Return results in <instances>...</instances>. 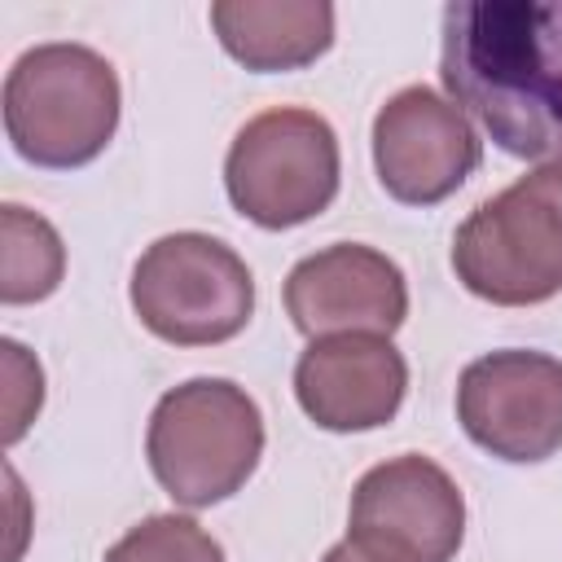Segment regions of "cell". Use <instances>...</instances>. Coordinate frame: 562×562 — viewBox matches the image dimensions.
Wrapping results in <instances>:
<instances>
[{"label":"cell","instance_id":"obj_1","mask_svg":"<svg viewBox=\"0 0 562 562\" xmlns=\"http://www.w3.org/2000/svg\"><path fill=\"white\" fill-rule=\"evenodd\" d=\"M439 79L492 145L527 162H562V0L448 4Z\"/></svg>","mask_w":562,"mask_h":562},{"label":"cell","instance_id":"obj_2","mask_svg":"<svg viewBox=\"0 0 562 562\" xmlns=\"http://www.w3.org/2000/svg\"><path fill=\"white\" fill-rule=\"evenodd\" d=\"M119 114V75L88 44H35L4 75V136L31 167H88L114 140Z\"/></svg>","mask_w":562,"mask_h":562},{"label":"cell","instance_id":"obj_3","mask_svg":"<svg viewBox=\"0 0 562 562\" xmlns=\"http://www.w3.org/2000/svg\"><path fill=\"white\" fill-rule=\"evenodd\" d=\"M263 457V413L228 378L171 386L145 430V461L158 487L184 509H211L246 487Z\"/></svg>","mask_w":562,"mask_h":562},{"label":"cell","instance_id":"obj_4","mask_svg":"<svg viewBox=\"0 0 562 562\" xmlns=\"http://www.w3.org/2000/svg\"><path fill=\"white\" fill-rule=\"evenodd\" d=\"M452 272L496 307H536L562 294V162H540L479 202L452 233Z\"/></svg>","mask_w":562,"mask_h":562},{"label":"cell","instance_id":"obj_5","mask_svg":"<svg viewBox=\"0 0 562 562\" xmlns=\"http://www.w3.org/2000/svg\"><path fill=\"white\" fill-rule=\"evenodd\" d=\"M342 184L338 132L307 105H272L246 119L224 154L233 211L268 233L299 228L329 211Z\"/></svg>","mask_w":562,"mask_h":562},{"label":"cell","instance_id":"obj_6","mask_svg":"<svg viewBox=\"0 0 562 562\" xmlns=\"http://www.w3.org/2000/svg\"><path fill=\"white\" fill-rule=\"evenodd\" d=\"M127 299L136 321L171 347H220L255 316L246 259L211 233H167L132 268Z\"/></svg>","mask_w":562,"mask_h":562},{"label":"cell","instance_id":"obj_7","mask_svg":"<svg viewBox=\"0 0 562 562\" xmlns=\"http://www.w3.org/2000/svg\"><path fill=\"white\" fill-rule=\"evenodd\" d=\"M347 540L378 562H452L465 540V496L422 452L378 461L351 492Z\"/></svg>","mask_w":562,"mask_h":562},{"label":"cell","instance_id":"obj_8","mask_svg":"<svg viewBox=\"0 0 562 562\" xmlns=\"http://www.w3.org/2000/svg\"><path fill=\"white\" fill-rule=\"evenodd\" d=\"M457 422L496 461H549L562 452V360L527 347L470 360L457 378Z\"/></svg>","mask_w":562,"mask_h":562},{"label":"cell","instance_id":"obj_9","mask_svg":"<svg viewBox=\"0 0 562 562\" xmlns=\"http://www.w3.org/2000/svg\"><path fill=\"white\" fill-rule=\"evenodd\" d=\"M479 162L483 140L474 123L426 83L400 88L373 114V171L404 206H435L452 198Z\"/></svg>","mask_w":562,"mask_h":562},{"label":"cell","instance_id":"obj_10","mask_svg":"<svg viewBox=\"0 0 562 562\" xmlns=\"http://www.w3.org/2000/svg\"><path fill=\"white\" fill-rule=\"evenodd\" d=\"M285 316L303 338L382 334L408 321V281L400 263L360 241H334L299 259L285 277Z\"/></svg>","mask_w":562,"mask_h":562},{"label":"cell","instance_id":"obj_11","mask_svg":"<svg viewBox=\"0 0 562 562\" xmlns=\"http://www.w3.org/2000/svg\"><path fill=\"white\" fill-rule=\"evenodd\" d=\"M408 395V360L382 334H334L307 342L294 364L299 408L329 435L386 426Z\"/></svg>","mask_w":562,"mask_h":562},{"label":"cell","instance_id":"obj_12","mask_svg":"<svg viewBox=\"0 0 562 562\" xmlns=\"http://www.w3.org/2000/svg\"><path fill=\"white\" fill-rule=\"evenodd\" d=\"M211 31L220 48L255 70H303L334 44V4L321 0H215Z\"/></svg>","mask_w":562,"mask_h":562},{"label":"cell","instance_id":"obj_13","mask_svg":"<svg viewBox=\"0 0 562 562\" xmlns=\"http://www.w3.org/2000/svg\"><path fill=\"white\" fill-rule=\"evenodd\" d=\"M4 215V263H0V299L9 303V307H18V303H40V299H48L57 285H61V277H66V246H61V237H57V228L44 220V215H35V211H26V206H18V202H4L0 206Z\"/></svg>","mask_w":562,"mask_h":562},{"label":"cell","instance_id":"obj_14","mask_svg":"<svg viewBox=\"0 0 562 562\" xmlns=\"http://www.w3.org/2000/svg\"><path fill=\"white\" fill-rule=\"evenodd\" d=\"M105 562H224V549L189 514H149L105 549Z\"/></svg>","mask_w":562,"mask_h":562},{"label":"cell","instance_id":"obj_15","mask_svg":"<svg viewBox=\"0 0 562 562\" xmlns=\"http://www.w3.org/2000/svg\"><path fill=\"white\" fill-rule=\"evenodd\" d=\"M321 562H378V558H369L360 544H351V540H338L334 549H325V558Z\"/></svg>","mask_w":562,"mask_h":562}]
</instances>
